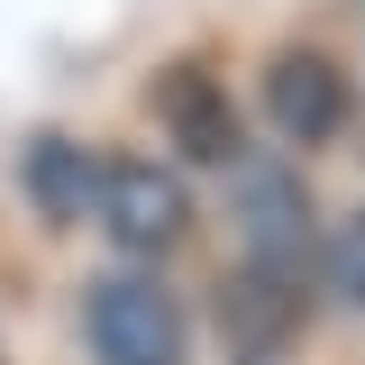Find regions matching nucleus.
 I'll list each match as a JSON object with an SVG mask.
<instances>
[{"mask_svg":"<svg viewBox=\"0 0 365 365\" xmlns=\"http://www.w3.org/2000/svg\"><path fill=\"white\" fill-rule=\"evenodd\" d=\"M311 283H319V274H302V265L237 256V265L220 274V292H210V329H220L228 365L292 356V338H302V319H311Z\"/></svg>","mask_w":365,"mask_h":365,"instance_id":"obj_1","label":"nucleus"},{"mask_svg":"<svg viewBox=\"0 0 365 365\" xmlns=\"http://www.w3.org/2000/svg\"><path fill=\"white\" fill-rule=\"evenodd\" d=\"M91 220L110 228V247H128V256H165L192 228V192L155 155H101V210Z\"/></svg>","mask_w":365,"mask_h":365,"instance_id":"obj_3","label":"nucleus"},{"mask_svg":"<svg viewBox=\"0 0 365 365\" xmlns=\"http://www.w3.org/2000/svg\"><path fill=\"white\" fill-rule=\"evenodd\" d=\"M228 210H237V228H247V256H274V265L319 256L311 247V192H302L292 165H237Z\"/></svg>","mask_w":365,"mask_h":365,"instance_id":"obj_6","label":"nucleus"},{"mask_svg":"<svg viewBox=\"0 0 365 365\" xmlns=\"http://www.w3.org/2000/svg\"><path fill=\"white\" fill-rule=\"evenodd\" d=\"M356 119V83L338 73V55H319V46H283L265 64V128L292 137V146H329V137H347Z\"/></svg>","mask_w":365,"mask_h":365,"instance_id":"obj_4","label":"nucleus"},{"mask_svg":"<svg viewBox=\"0 0 365 365\" xmlns=\"http://www.w3.org/2000/svg\"><path fill=\"white\" fill-rule=\"evenodd\" d=\"M83 347H91V365H182L192 329H182V302L155 274L119 265L83 292Z\"/></svg>","mask_w":365,"mask_h":365,"instance_id":"obj_2","label":"nucleus"},{"mask_svg":"<svg viewBox=\"0 0 365 365\" xmlns=\"http://www.w3.org/2000/svg\"><path fill=\"white\" fill-rule=\"evenodd\" d=\"M319 292L338 302V311H365V210H347V220L319 237Z\"/></svg>","mask_w":365,"mask_h":365,"instance_id":"obj_8","label":"nucleus"},{"mask_svg":"<svg viewBox=\"0 0 365 365\" xmlns=\"http://www.w3.org/2000/svg\"><path fill=\"white\" fill-rule=\"evenodd\" d=\"M19 192H28V210L46 228H73V220L101 210V155L83 137H64V128H37L19 146Z\"/></svg>","mask_w":365,"mask_h":365,"instance_id":"obj_7","label":"nucleus"},{"mask_svg":"<svg viewBox=\"0 0 365 365\" xmlns=\"http://www.w3.org/2000/svg\"><path fill=\"white\" fill-rule=\"evenodd\" d=\"M146 110L165 119V137H174L182 165H237V110H228V91L210 64H165L155 83H146Z\"/></svg>","mask_w":365,"mask_h":365,"instance_id":"obj_5","label":"nucleus"}]
</instances>
